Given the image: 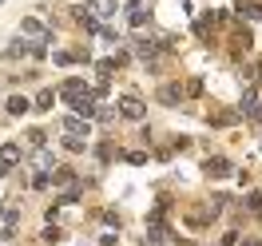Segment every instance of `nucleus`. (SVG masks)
I'll list each match as a JSON object with an SVG mask.
<instances>
[{
    "label": "nucleus",
    "instance_id": "obj_1",
    "mask_svg": "<svg viewBox=\"0 0 262 246\" xmlns=\"http://www.w3.org/2000/svg\"><path fill=\"white\" fill-rule=\"evenodd\" d=\"M143 111H147V107H143V99H139V96L119 99V115H123V119H143Z\"/></svg>",
    "mask_w": 262,
    "mask_h": 246
},
{
    "label": "nucleus",
    "instance_id": "obj_2",
    "mask_svg": "<svg viewBox=\"0 0 262 246\" xmlns=\"http://www.w3.org/2000/svg\"><path fill=\"white\" fill-rule=\"evenodd\" d=\"M20 28H24V32H28V36H40V40H48V28H44V24H40V20H32V16H28V20H24V24H20Z\"/></svg>",
    "mask_w": 262,
    "mask_h": 246
},
{
    "label": "nucleus",
    "instance_id": "obj_3",
    "mask_svg": "<svg viewBox=\"0 0 262 246\" xmlns=\"http://www.w3.org/2000/svg\"><path fill=\"white\" fill-rule=\"evenodd\" d=\"M0 159H4V163L12 167V163H20V159H24V151H20V147H16V143H8V147L0 151Z\"/></svg>",
    "mask_w": 262,
    "mask_h": 246
},
{
    "label": "nucleus",
    "instance_id": "obj_4",
    "mask_svg": "<svg viewBox=\"0 0 262 246\" xmlns=\"http://www.w3.org/2000/svg\"><path fill=\"white\" fill-rule=\"evenodd\" d=\"M227 171H230V163H227V159H211V163H207V175H214V179H223Z\"/></svg>",
    "mask_w": 262,
    "mask_h": 246
},
{
    "label": "nucleus",
    "instance_id": "obj_5",
    "mask_svg": "<svg viewBox=\"0 0 262 246\" xmlns=\"http://www.w3.org/2000/svg\"><path fill=\"white\" fill-rule=\"evenodd\" d=\"M64 127H68V131H72V135H88V123H83V119H80V115H68V119H64Z\"/></svg>",
    "mask_w": 262,
    "mask_h": 246
},
{
    "label": "nucleus",
    "instance_id": "obj_6",
    "mask_svg": "<svg viewBox=\"0 0 262 246\" xmlns=\"http://www.w3.org/2000/svg\"><path fill=\"white\" fill-rule=\"evenodd\" d=\"M8 111H12V115H24V111H28V99H24V96H12V99H8Z\"/></svg>",
    "mask_w": 262,
    "mask_h": 246
},
{
    "label": "nucleus",
    "instance_id": "obj_7",
    "mask_svg": "<svg viewBox=\"0 0 262 246\" xmlns=\"http://www.w3.org/2000/svg\"><path fill=\"white\" fill-rule=\"evenodd\" d=\"M159 99H163V103H179L183 92H179V87H163V96H159Z\"/></svg>",
    "mask_w": 262,
    "mask_h": 246
},
{
    "label": "nucleus",
    "instance_id": "obj_8",
    "mask_svg": "<svg viewBox=\"0 0 262 246\" xmlns=\"http://www.w3.org/2000/svg\"><path fill=\"white\" fill-rule=\"evenodd\" d=\"M96 12H115V0H92Z\"/></svg>",
    "mask_w": 262,
    "mask_h": 246
},
{
    "label": "nucleus",
    "instance_id": "obj_9",
    "mask_svg": "<svg viewBox=\"0 0 262 246\" xmlns=\"http://www.w3.org/2000/svg\"><path fill=\"white\" fill-rule=\"evenodd\" d=\"M64 147H68V151H80V147H83V139H80V135H68Z\"/></svg>",
    "mask_w": 262,
    "mask_h": 246
},
{
    "label": "nucleus",
    "instance_id": "obj_10",
    "mask_svg": "<svg viewBox=\"0 0 262 246\" xmlns=\"http://www.w3.org/2000/svg\"><path fill=\"white\" fill-rule=\"evenodd\" d=\"M246 207H250L254 214H262V198H258V195H250V198H246Z\"/></svg>",
    "mask_w": 262,
    "mask_h": 246
}]
</instances>
